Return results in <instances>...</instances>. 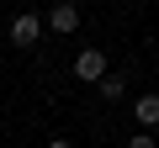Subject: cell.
I'll use <instances>...</instances> for the list:
<instances>
[{
  "label": "cell",
  "mask_w": 159,
  "mask_h": 148,
  "mask_svg": "<svg viewBox=\"0 0 159 148\" xmlns=\"http://www.w3.org/2000/svg\"><path fill=\"white\" fill-rule=\"evenodd\" d=\"M74 74L90 80V85H101V80H106V53H101V48H85V53L74 58Z\"/></svg>",
  "instance_id": "7a4b0ae2"
},
{
  "label": "cell",
  "mask_w": 159,
  "mask_h": 148,
  "mask_svg": "<svg viewBox=\"0 0 159 148\" xmlns=\"http://www.w3.org/2000/svg\"><path fill=\"white\" fill-rule=\"evenodd\" d=\"M48 148H74V143L69 137H48Z\"/></svg>",
  "instance_id": "52a82bcc"
},
{
  "label": "cell",
  "mask_w": 159,
  "mask_h": 148,
  "mask_svg": "<svg viewBox=\"0 0 159 148\" xmlns=\"http://www.w3.org/2000/svg\"><path fill=\"white\" fill-rule=\"evenodd\" d=\"M37 37H43V16H37V11H21V16L11 21V42H16V48H32Z\"/></svg>",
  "instance_id": "6da1fadb"
},
{
  "label": "cell",
  "mask_w": 159,
  "mask_h": 148,
  "mask_svg": "<svg viewBox=\"0 0 159 148\" xmlns=\"http://www.w3.org/2000/svg\"><path fill=\"white\" fill-rule=\"evenodd\" d=\"M127 148H159V143H154V132H133V143H127Z\"/></svg>",
  "instance_id": "8992f818"
},
{
  "label": "cell",
  "mask_w": 159,
  "mask_h": 148,
  "mask_svg": "<svg viewBox=\"0 0 159 148\" xmlns=\"http://www.w3.org/2000/svg\"><path fill=\"white\" fill-rule=\"evenodd\" d=\"M133 116H138V127H148V132H154V127H159V95H154V90H148V95H138V101H133Z\"/></svg>",
  "instance_id": "277c9868"
},
{
  "label": "cell",
  "mask_w": 159,
  "mask_h": 148,
  "mask_svg": "<svg viewBox=\"0 0 159 148\" xmlns=\"http://www.w3.org/2000/svg\"><path fill=\"white\" fill-rule=\"evenodd\" d=\"M96 90H101L106 101H122V95H127V80H122V74H106V80H101Z\"/></svg>",
  "instance_id": "5b68a950"
},
{
  "label": "cell",
  "mask_w": 159,
  "mask_h": 148,
  "mask_svg": "<svg viewBox=\"0 0 159 148\" xmlns=\"http://www.w3.org/2000/svg\"><path fill=\"white\" fill-rule=\"evenodd\" d=\"M43 27H53V32H64V37H69V32L80 27V6H69V0H64V6H53V11L43 16Z\"/></svg>",
  "instance_id": "3957f363"
}]
</instances>
